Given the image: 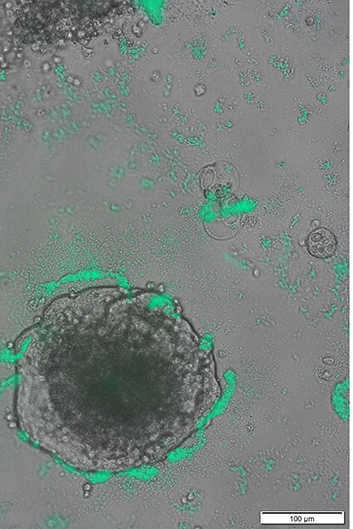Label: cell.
I'll use <instances>...</instances> for the list:
<instances>
[{
  "label": "cell",
  "mask_w": 353,
  "mask_h": 529,
  "mask_svg": "<svg viewBox=\"0 0 353 529\" xmlns=\"http://www.w3.org/2000/svg\"><path fill=\"white\" fill-rule=\"evenodd\" d=\"M137 305L113 287L60 296L21 358L23 429L79 471L139 466L166 451L184 427L186 360L175 328Z\"/></svg>",
  "instance_id": "cell-1"
},
{
  "label": "cell",
  "mask_w": 353,
  "mask_h": 529,
  "mask_svg": "<svg viewBox=\"0 0 353 529\" xmlns=\"http://www.w3.org/2000/svg\"><path fill=\"white\" fill-rule=\"evenodd\" d=\"M119 3L36 1L15 11L16 35L27 44L78 41L99 32Z\"/></svg>",
  "instance_id": "cell-2"
},
{
  "label": "cell",
  "mask_w": 353,
  "mask_h": 529,
  "mask_svg": "<svg viewBox=\"0 0 353 529\" xmlns=\"http://www.w3.org/2000/svg\"><path fill=\"white\" fill-rule=\"evenodd\" d=\"M307 249L316 258H328L336 249L335 236L325 228H317L307 238Z\"/></svg>",
  "instance_id": "cell-3"
}]
</instances>
